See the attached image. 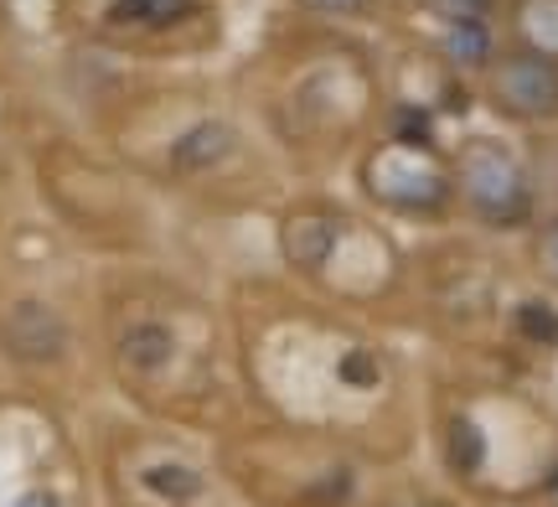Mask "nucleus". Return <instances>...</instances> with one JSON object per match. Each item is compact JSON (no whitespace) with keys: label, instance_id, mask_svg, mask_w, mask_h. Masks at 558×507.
I'll return each mask as SVG.
<instances>
[{"label":"nucleus","instance_id":"nucleus-1","mask_svg":"<svg viewBox=\"0 0 558 507\" xmlns=\"http://www.w3.org/2000/svg\"><path fill=\"white\" fill-rule=\"evenodd\" d=\"M460 192L486 224H522L527 218V182L518 161L497 145H476L460 166Z\"/></svg>","mask_w":558,"mask_h":507},{"label":"nucleus","instance_id":"nucleus-2","mask_svg":"<svg viewBox=\"0 0 558 507\" xmlns=\"http://www.w3.org/2000/svg\"><path fill=\"white\" fill-rule=\"evenodd\" d=\"M492 94L507 114L518 120H554L558 114V62L533 52V47H518L507 58L492 62Z\"/></svg>","mask_w":558,"mask_h":507},{"label":"nucleus","instance_id":"nucleus-3","mask_svg":"<svg viewBox=\"0 0 558 507\" xmlns=\"http://www.w3.org/2000/svg\"><path fill=\"white\" fill-rule=\"evenodd\" d=\"M0 342L16 352L21 363H47V358H58L62 352V326L58 316L47 311V305H16L5 322H0Z\"/></svg>","mask_w":558,"mask_h":507},{"label":"nucleus","instance_id":"nucleus-4","mask_svg":"<svg viewBox=\"0 0 558 507\" xmlns=\"http://www.w3.org/2000/svg\"><path fill=\"white\" fill-rule=\"evenodd\" d=\"M445 52H450L460 68H486V62H497L492 26H486V21H445Z\"/></svg>","mask_w":558,"mask_h":507},{"label":"nucleus","instance_id":"nucleus-5","mask_svg":"<svg viewBox=\"0 0 558 507\" xmlns=\"http://www.w3.org/2000/svg\"><path fill=\"white\" fill-rule=\"evenodd\" d=\"M518 32L522 47L558 62V0H518Z\"/></svg>","mask_w":558,"mask_h":507},{"label":"nucleus","instance_id":"nucleus-6","mask_svg":"<svg viewBox=\"0 0 558 507\" xmlns=\"http://www.w3.org/2000/svg\"><path fill=\"white\" fill-rule=\"evenodd\" d=\"M518 322H522V331H527L533 342H558V311H554V305L527 301L518 311Z\"/></svg>","mask_w":558,"mask_h":507},{"label":"nucleus","instance_id":"nucleus-7","mask_svg":"<svg viewBox=\"0 0 558 507\" xmlns=\"http://www.w3.org/2000/svg\"><path fill=\"white\" fill-rule=\"evenodd\" d=\"M424 5L445 21H486V11H492V0H424Z\"/></svg>","mask_w":558,"mask_h":507},{"label":"nucleus","instance_id":"nucleus-8","mask_svg":"<svg viewBox=\"0 0 558 507\" xmlns=\"http://www.w3.org/2000/svg\"><path fill=\"white\" fill-rule=\"evenodd\" d=\"M538 269L548 275V280L558 285V218L538 233Z\"/></svg>","mask_w":558,"mask_h":507},{"label":"nucleus","instance_id":"nucleus-9","mask_svg":"<svg viewBox=\"0 0 558 507\" xmlns=\"http://www.w3.org/2000/svg\"><path fill=\"white\" fill-rule=\"evenodd\" d=\"M222 145H228V130H218V124H207L202 135H192V141L181 145L177 156L186 161V156H207V150H222Z\"/></svg>","mask_w":558,"mask_h":507}]
</instances>
